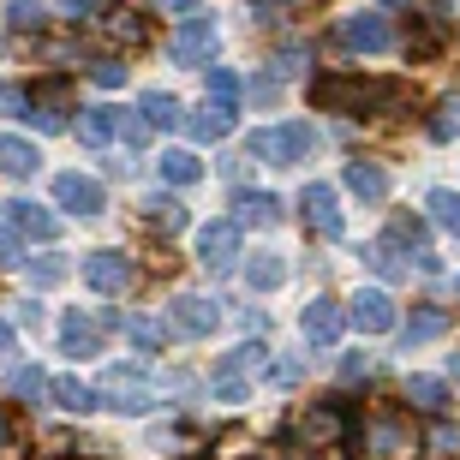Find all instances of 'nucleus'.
Listing matches in <instances>:
<instances>
[{
    "label": "nucleus",
    "mask_w": 460,
    "mask_h": 460,
    "mask_svg": "<svg viewBox=\"0 0 460 460\" xmlns=\"http://www.w3.org/2000/svg\"><path fill=\"white\" fill-rule=\"evenodd\" d=\"M311 144H317V126L305 119H288V126H263L252 132V162H270V168H293V162H305Z\"/></svg>",
    "instance_id": "obj_1"
},
{
    "label": "nucleus",
    "mask_w": 460,
    "mask_h": 460,
    "mask_svg": "<svg viewBox=\"0 0 460 460\" xmlns=\"http://www.w3.org/2000/svg\"><path fill=\"white\" fill-rule=\"evenodd\" d=\"M216 49H222V31H216V18H204V13H191L168 42L173 66H204V60H216Z\"/></svg>",
    "instance_id": "obj_2"
},
{
    "label": "nucleus",
    "mask_w": 460,
    "mask_h": 460,
    "mask_svg": "<svg viewBox=\"0 0 460 460\" xmlns=\"http://www.w3.org/2000/svg\"><path fill=\"white\" fill-rule=\"evenodd\" d=\"M383 90H371L365 78H341V72H329V78H317L311 84V102L323 108V114H358L365 102H376Z\"/></svg>",
    "instance_id": "obj_3"
},
{
    "label": "nucleus",
    "mask_w": 460,
    "mask_h": 460,
    "mask_svg": "<svg viewBox=\"0 0 460 460\" xmlns=\"http://www.w3.org/2000/svg\"><path fill=\"white\" fill-rule=\"evenodd\" d=\"M168 329H180V335H191V341H204V335H216V329H222V305H216V299H204V293H173Z\"/></svg>",
    "instance_id": "obj_4"
},
{
    "label": "nucleus",
    "mask_w": 460,
    "mask_h": 460,
    "mask_svg": "<svg viewBox=\"0 0 460 460\" xmlns=\"http://www.w3.org/2000/svg\"><path fill=\"white\" fill-rule=\"evenodd\" d=\"M54 204L66 209V216H102L108 209V198H102V186H96V180H90V173H60V180H54Z\"/></svg>",
    "instance_id": "obj_5"
},
{
    "label": "nucleus",
    "mask_w": 460,
    "mask_h": 460,
    "mask_svg": "<svg viewBox=\"0 0 460 460\" xmlns=\"http://www.w3.org/2000/svg\"><path fill=\"white\" fill-rule=\"evenodd\" d=\"M335 36H341V42H347L353 54H383V49H394L389 18H376V13H347Z\"/></svg>",
    "instance_id": "obj_6"
},
{
    "label": "nucleus",
    "mask_w": 460,
    "mask_h": 460,
    "mask_svg": "<svg viewBox=\"0 0 460 460\" xmlns=\"http://www.w3.org/2000/svg\"><path fill=\"white\" fill-rule=\"evenodd\" d=\"M132 257H126V252H90L84 257V281H90V288H96V293H126V288H132Z\"/></svg>",
    "instance_id": "obj_7"
},
{
    "label": "nucleus",
    "mask_w": 460,
    "mask_h": 460,
    "mask_svg": "<svg viewBox=\"0 0 460 460\" xmlns=\"http://www.w3.org/2000/svg\"><path fill=\"white\" fill-rule=\"evenodd\" d=\"M198 263H204V270H234L239 263V227L234 222L198 227Z\"/></svg>",
    "instance_id": "obj_8"
},
{
    "label": "nucleus",
    "mask_w": 460,
    "mask_h": 460,
    "mask_svg": "<svg viewBox=\"0 0 460 460\" xmlns=\"http://www.w3.org/2000/svg\"><path fill=\"white\" fill-rule=\"evenodd\" d=\"M341 323H347V317H341V305H335L329 293H317V299L299 311V329H305L311 347H335V341H341Z\"/></svg>",
    "instance_id": "obj_9"
},
{
    "label": "nucleus",
    "mask_w": 460,
    "mask_h": 460,
    "mask_svg": "<svg viewBox=\"0 0 460 460\" xmlns=\"http://www.w3.org/2000/svg\"><path fill=\"white\" fill-rule=\"evenodd\" d=\"M341 437H347V412L329 407V401H323V407H311L305 419H299V443H305V448H335Z\"/></svg>",
    "instance_id": "obj_10"
},
{
    "label": "nucleus",
    "mask_w": 460,
    "mask_h": 460,
    "mask_svg": "<svg viewBox=\"0 0 460 460\" xmlns=\"http://www.w3.org/2000/svg\"><path fill=\"white\" fill-rule=\"evenodd\" d=\"M299 204H305L311 234H323V239L341 234V198H335V186H323V180H317V186H305V198H299Z\"/></svg>",
    "instance_id": "obj_11"
},
{
    "label": "nucleus",
    "mask_w": 460,
    "mask_h": 460,
    "mask_svg": "<svg viewBox=\"0 0 460 460\" xmlns=\"http://www.w3.org/2000/svg\"><path fill=\"white\" fill-rule=\"evenodd\" d=\"M353 323L365 329V335H389L394 329V299L383 288H358L353 293Z\"/></svg>",
    "instance_id": "obj_12"
},
{
    "label": "nucleus",
    "mask_w": 460,
    "mask_h": 460,
    "mask_svg": "<svg viewBox=\"0 0 460 460\" xmlns=\"http://www.w3.org/2000/svg\"><path fill=\"white\" fill-rule=\"evenodd\" d=\"M102 394H108V407H114V412H150V389H144V376H137V371H108Z\"/></svg>",
    "instance_id": "obj_13"
},
{
    "label": "nucleus",
    "mask_w": 460,
    "mask_h": 460,
    "mask_svg": "<svg viewBox=\"0 0 460 460\" xmlns=\"http://www.w3.org/2000/svg\"><path fill=\"white\" fill-rule=\"evenodd\" d=\"M36 168H42V150H36L31 137L0 132V173H6V180H31Z\"/></svg>",
    "instance_id": "obj_14"
},
{
    "label": "nucleus",
    "mask_w": 460,
    "mask_h": 460,
    "mask_svg": "<svg viewBox=\"0 0 460 460\" xmlns=\"http://www.w3.org/2000/svg\"><path fill=\"white\" fill-rule=\"evenodd\" d=\"M281 222V198L275 191H239L234 198V227H275Z\"/></svg>",
    "instance_id": "obj_15"
},
{
    "label": "nucleus",
    "mask_w": 460,
    "mask_h": 460,
    "mask_svg": "<svg viewBox=\"0 0 460 460\" xmlns=\"http://www.w3.org/2000/svg\"><path fill=\"white\" fill-rule=\"evenodd\" d=\"M102 36H108V42H126V49H137L150 31H144V18H137L126 0H114V6H102Z\"/></svg>",
    "instance_id": "obj_16"
},
{
    "label": "nucleus",
    "mask_w": 460,
    "mask_h": 460,
    "mask_svg": "<svg viewBox=\"0 0 460 460\" xmlns=\"http://www.w3.org/2000/svg\"><path fill=\"white\" fill-rule=\"evenodd\" d=\"M6 216H13V234H31V239H54V234H60V216H49V209L31 204V198L6 204Z\"/></svg>",
    "instance_id": "obj_17"
},
{
    "label": "nucleus",
    "mask_w": 460,
    "mask_h": 460,
    "mask_svg": "<svg viewBox=\"0 0 460 460\" xmlns=\"http://www.w3.org/2000/svg\"><path fill=\"white\" fill-rule=\"evenodd\" d=\"M60 347H66V353H102V323H96V317H78V311H72L66 323H60Z\"/></svg>",
    "instance_id": "obj_18"
},
{
    "label": "nucleus",
    "mask_w": 460,
    "mask_h": 460,
    "mask_svg": "<svg viewBox=\"0 0 460 460\" xmlns=\"http://www.w3.org/2000/svg\"><path fill=\"white\" fill-rule=\"evenodd\" d=\"M347 191H358L365 204H383L389 198V173L376 168V162H347Z\"/></svg>",
    "instance_id": "obj_19"
},
{
    "label": "nucleus",
    "mask_w": 460,
    "mask_h": 460,
    "mask_svg": "<svg viewBox=\"0 0 460 460\" xmlns=\"http://www.w3.org/2000/svg\"><path fill=\"white\" fill-rule=\"evenodd\" d=\"M114 132H119V114H114V108H78V144L102 150Z\"/></svg>",
    "instance_id": "obj_20"
},
{
    "label": "nucleus",
    "mask_w": 460,
    "mask_h": 460,
    "mask_svg": "<svg viewBox=\"0 0 460 460\" xmlns=\"http://www.w3.org/2000/svg\"><path fill=\"white\" fill-rule=\"evenodd\" d=\"M137 114H144V126H186V108L173 102L168 90H144L137 96Z\"/></svg>",
    "instance_id": "obj_21"
},
{
    "label": "nucleus",
    "mask_w": 460,
    "mask_h": 460,
    "mask_svg": "<svg viewBox=\"0 0 460 460\" xmlns=\"http://www.w3.org/2000/svg\"><path fill=\"white\" fill-rule=\"evenodd\" d=\"M245 281H252L257 293H275L281 281H288V257H275V252H257L252 263H245Z\"/></svg>",
    "instance_id": "obj_22"
},
{
    "label": "nucleus",
    "mask_w": 460,
    "mask_h": 460,
    "mask_svg": "<svg viewBox=\"0 0 460 460\" xmlns=\"http://www.w3.org/2000/svg\"><path fill=\"white\" fill-rule=\"evenodd\" d=\"M49 394H54V407H66V412H90V407H96V389L78 383V376H54Z\"/></svg>",
    "instance_id": "obj_23"
},
{
    "label": "nucleus",
    "mask_w": 460,
    "mask_h": 460,
    "mask_svg": "<svg viewBox=\"0 0 460 460\" xmlns=\"http://www.w3.org/2000/svg\"><path fill=\"white\" fill-rule=\"evenodd\" d=\"M407 401L419 412H443L448 407V383L443 376H407Z\"/></svg>",
    "instance_id": "obj_24"
},
{
    "label": "nucleus",
    "mask_w": 460,
    "mask_h": 460,
    "mask_svg": "<svg viewBox=\"0 0 460 460\" xmlns=\"http://www.w3.org/2000/svg\"><path fill=\"white\" fill-rule=\"evenodd\" d=\"M162 180H168V186H198V180H204V162L191 150H168L162 155Z\"/></svg>",
    "instance_id": "obj_25"
},
{
    "label": "nucleus",
    "mask_w": 460,
    "mask_h": 460,
    "mask_svg": "<svg viewBox=\"0 0 460 460\" xmlns=\"http://www.w3.org/2000/svg\"><path fill=\"white\" fill-rule=\"evenodd\" d=\"M186 132L198 137V144H216V137L234 132V114H222V108H204V114H191V119H186Z\"/></svg>",
    "instance_id": "obj_26"
},
{
    "label": "nucleus",
    "mask_w": 460,
    "mask_h": 460,
    "mask_svg": "<svg viewBox=\"0 0 460 460\" xmlns=\"http://www.w3.org/2000/svg\"><path fill=\"white\" fill-rule=\"evenodd\" d=\"M144 209H150V227H155V234H180V227L191 222V216H186V204H180V198H150V204H144Z\"/></svg>",
    "instance_id": "obj_27"
},
{
    "label": "nucleus",
    "mask_w": 460,
    "mask_h": 460,
    "mask_svg": "<svg viewBox=\"0 0 460 460\" xmlns=\"http://www.w3.org/2000/svg\"><path fill=\"white\" fill-rule=\"evenodd\" d=\"M371 443H376V455L389 460V455H401V448H412V437H407V425H401V419H376V425H371Z\"/></svg>",
    "instance_id": "obj_28"
},
{
    "label": "nucleus",
    "mask_w": 460,
    "mask_h": 460,
    "mask_svg": "<svg viewBox=\"0 0 460 460\" xmlns=\"http://www.w3.org/2000/svg\"><path fill=\"white\" fill-rule=\"evenodd\" d=\"M209 108H222V114L239 108V78L227 66H209Z\"/></svg>",
    "instance_id": "obj_29"
},
{
    "label": "nucleus",
    "mask_w": 460,
    "mask_h": 460,
    "mask_svg": "<svg viewBox=\"0 0 460 460\" xmlns=\"http://www.w3.org/2000/svg\"><path fill=\"white\" fill-rule=\"evenodd\" d=\"M425 209L437 216V227H448V234H460V191H448V186H437L425 198Z\"/></svg>",
    "instance_id": "obj_30"
},
{
    "label": "nucleus",
    "mask_w": 460,
    "mask_h": 460,
    "mask_svg": "<svg viewBox=\"0 0 460 460\" xmlns=\"http://www.w3.org/2000/svg\"><path fill=\"white\" fill-rule=\"evenodd\" d=\"M126 341H132L137 353H162L168 329H162V323H150V317H126Z\"/></svg>",
    "instance_id": "obj_31"
},
{
    "label": "nucleus",
    "mask_w": 460,
    "mask_h": 460,
    "mask_svg": "<svg viewBox=\"0 0 460 460\" xmlns=\"http://www.w3.org/2000/svg\"><path fill=\"white\" fill-rule=\"evenodd\" d=\"M437 335H448V311H412V323H407V347L437 341Z\"/></svg>",
    "instance_id": "obj_32"
},
{
    "label": "nucleus",
    "mask_w": 460,
    "mask_h": 460,
    "mask_svg": "<svg viewBox=\"0 0 460 460\" xmlns=\"http://www.w3.org/2000/svg\"><path fill=\"white\" fill-rule=\"evenodd\" d=\"M6 389H13L18 401H42V394H49V376L36 371V365H18V371L6 376Z\"/></svg>",
    "instance_id": "obj_33"
},
{
    "label": "nucleus",
    "mask_w": 460,
    "mask_h": 460,
    "mask_svg": "<svg viewBox=\"0 0 460 460\" xmlns=\"http://www.w3.org/2000/svg\"><path fill=\"white\" fill-rule=\"evenodd\" d=\"M24 119L36 132H66V102H24Z\"/></svg>",
    "instance_id": "obj_34"
},
{
    "label": "nucleus",
    "mask_w": 460,
    "mask_h": 460,
    "mask_svg": "<svg viewBox=\"0 0 460 460\" xmlns=\"http://www.w3.org/2000/svg\"><path fill=\"white\" fill-rule=\"evenodd\" d=\"M42 18H49L42 0H6V24L13 31H42Z\"/></svg>",
    "instance_id": "obj_35"
},
{
    "label": "nucleus",
    "mask_w": 460,
    "mask_h": 460,
    "mask_svg": "<svg viewBox=\"0 0 460 460\" xmlns=\"http://www.w3.org/2000/svg\"><path fill=\"white\" fill-rule=\"evenodd\" d=\"M365 257H371V270L383 275V281H394V275H401V252H394L389 239H376V245H371V252H365Z\"/></svg>",
    "instance_id": "obj_36"
},
{
    "label": "nucleus",
    "mask_w": 460,
    "mask_h": 460,
    "mask_svg": "<svg viewBox=\"0 0 460 460\" xmlns=\"http://www.w3.org/2000/svg\"><path fill=\"white\" fill-rule=\"evenodd\" d=\"M54 281H66V257H36L31 263V288H54Z\"/></svg>",
    "instance_id": "obj_37"
},
{
    "label": "nucleus",
    "mask_w": 460,
    "mask_h": 460,
    "mask_svg": "<svg viewBox=\"0 0 460 460\" xmlns=\"http://www.w3.org/2000/svg\"><path fill=\"white\" fill-rule=\"evenodd\" d=\"M455 132H460V102H443V108H437V119H430V137H437V144H448Z\"/></svg>",
    "instance_id": "obj_38"
},
{
    "label": "nucleus",
    "mask_w": 460,
    "mask_h": 460,
    "mask_svg": "<svg viewBox=\"0 0 460 460\" xmlns=\"http://www.w3.org/2000/svg\"><path fill=\"white\" fill-rule=\"evenodd\" d=\"M305 60H311V54H305V42H288V49H275V60H270V66L281 72V78H288V72H305Z\"/></svg>",
    "instance_id": "obj_39"
},
{
    "label": "nucleus",
    "mask_w": 460,
    "mask_h": 460,
    "mask_svg": "<svg viewBox=\"0 0 460 460\" xmlns=\"http://www.w3.org/2000/svg\"><path fill=\"white\" fill-rule=\"evenodd\" d=\"M216 401H222V407H239V401H245V376L216 371Z\"/></svg>",
    "instance_id": "obj_40"
},
{
    "label": "nucleus",
    "mask_w": 460,
    "mask_h": 460,
    "mask_svg": "<svg viewBox=\"0 0 460 460\" xmlns=\"http://www.w3.org/2000/svg\"><path fill=\"white\" fill-rule=\"evenodd\" d=\"M90 78H96L102 90H119V84H126V66H119V60H96V66H90Z\"/></svg>",
    "instance_id": "obj_41"
},
{
    "label": "nucleus",
    "mask_w": 460,
    "mask_h": 460,
    "mask_svg": "<svg viewBox=\"0 0 460 460\" xmlns=\"http://www.w3.org/2000/svg\"><path fill=\"white\" fill-rule=\"evenodd\" d=\"M257 358H263V347H257V341H245V347H234V353H227V365H222V371H227V376H239L245 365H257Z\"/></svg>",
    "instance_id": "obj_42"
},
{
    "label": "nucleus",
    "mask_w": 460,
    "mask_h": 460,
    "mask_svg": "<svg viewBox=\"0 0 460 460\" xmlns=\"http://www.w3.org/2000/svg\"><path fill=\"white\" fill-rule=\"evenodd\" d=\"M270 383H275V389H288V383H299V365H293V358H281V365H270Z\"/></svg>",
    "instance_id": "obj_43"
},
{
    "label": "nucleus",
    "mask_w": 460,
    "mask_h": 460,
    "mask_svg": "<svg viewBox=\"0 0 460 460\" xmlns=\"http://www.w3.org/2000/svg\"><path fill=\"white\" fill-rule=\"evenodd\" d=\"M252 18L257 24H281V0H252Z\"/></svg>",
    "instance_id": "obj_44"
},
{
    "label": "nucleus",
    "mask_w": 460,
    "mask_h": 460,
    "mask_svg": "<svg viewBox=\"0 0 460 460\" xmlns=\"http://www.w3.org/2000/svg\"><path fill=\"white\" fill-rule=\"evenodd\" d=\"M407 54H437V31H412L407 36Z\"/></svg>",
    "instance_id": "obj_45"
},
{
    "label": "nucleus",
    "mask_w": 460,
    "mask_h": 460,
    "mask_svg": "<svg viewBox=\"0 0 460 460\" xmlns=\"http://www.w3.org/2000/svg\"><path fill=\"white\" fill-rule=\"evenodd\" d=\"M252 96H257V102H275V96H281V78H270V72H263V78L252 84Z\"/></svg>",
    "instance_id": "obj_46"
},
{
    "label": "nucleus",
    "mask_w": 460,
    "mask_h": 460,
    "mask_svg": "<svg viewBox=\"0 0 460 460\" xmlns=\"http://www.w3.org/2000/svg\"><path fill=\"white\" fill-rule=\"evenodd\" d=\"M0 263H6V270L24 263V257H18V234H6V227H0Z\"/></svg>",
    "instance_id": "obj_47"
},
{
    "label": "nucleus",
    "mask_w": 460,
    "mask_h": 460,
    "mask_svg": "<svg viewBox=\"0 0 460 460\" xmlns=\"http://www.w3.org/2000/svg\"><path fill=\"white\" fill-rule=\"evenodd\" d=\"M119 132H126V150H137V144H144V132H150V126H144V119H119Z\"/></svg>",
    "instance_id": "obj_48"
},
{
    "label": "nucleus",
    "mask_w": 460,
    "mask_h": 460,
    "mask_svg": "<svg viewBox=\"0 0 460 460\" xmlns=\"http://www.w3.org/2000/svg\"><path fill=\"white\" fill-rule=\"evenodd\" d=\"M341 376H347V383H358V376H371V358H347V365H341Z\"/></svg>",
    "instance_id": "obj_49"
},
{
    "label": "nucleus",
    "mask_w": 460,
    "mask_h": 460,
    "mask_svg": "<svg viewBox=\"0 0 460 460\" xmlns=\"http://www.w3.org/2000/svg\"><path fill=\"white\" fill-rule=\"evenodd\" d=\"M455 443H460L455 425H437V448H443V455H455Z\"/></svg>",
    "instance_id": "obj_50"
},
{
    "label": "nucleus",
    "mask_w": 460,
    "mask_h": 460,
    "mask_svg": "<svg viewBox=\"0 0 460 460\" xmlns=\"http://www.w3.org/2000/svg\"><path fill=\"white\" fill-rule=\"evenodd\" d=\"M0 455H13V419H6V407H0Z\"/></svg>",
    "instance_id": "obj_51"
},
{
    "label": "nucleus",
    "mask_w": 460,
    "mask_h": 460,
    "mask_svg": "<svg viewBox=\"0 0 460 460\" xmlns=\"http://www.w3.org/2000/svg\"><path fill=\"white\" fill-rule=\"evenodd\" d=\"M0 108H18V114H24V96H18V90H6V84H0Z\"/></svg>",
    "instance_id": "obj_52"
},
{
    "label": "nucleus",
    "mask_w": 460,
    "mask_h": 460,
    "mask_svg": "<svg viewBox=\"0 0 460 460\" xmlns=\"http://www.w3.org/2000/svg\"><path fill=\"white\" fill-rule=\"evenodd\" d=\"M162 13H191V0H155Z\"/></svg>",
    "instance_id": "obj_53"
},
{
    "label": "nucleus",
    "mask_w": 460,
    "mask_h": 460,
    "mask_svg": "<svg viewBox=\"0 0 460 460\" xmlns=\"http://www.w3.org/2000/svg\"><path fill=\"white\" fill-rule=\"evenodd\" d=\"M6 347H13V323H0V353H6Z\"/></svg>",
    "instance_id": "obj_54"
},
{
    "label": "nucleus",
    "mask_w": 460,
    "mask_h": 460,
    "mask_svg": "<svg viewBox=\"0 0 460 460\" xmlns=\"http://www.w3.org/2000/svg\"><path fill=\"white\" fill-rule=\"evenodd\" d=\"M455 383H460V353H455Z\"/></svg>",
    "instance_id": "obj_55"
},
{
    "label": "nucleus",
    "mask_w": 460,
    "mask_h": 460,
    "mask_svg": "<svg viewBox=\"0 0 460 460\" xmlns=\"http://www.w3.org/2000/svg\"><path fill=\"white\" fill-rule=\"evenodd\" d=\"M383 6H407V0H383Z\"/></svg>",
    "instance_id": "obj_56"
},
{
    "label": "nucleus",
    "mask_w": 460,
    "mask_h": 460,
    "mask_svg": "<svg viewBox=\"0 0 460 460\" xmlns=\"http://www.w3.org/2000/svg\"><path fill=\"white\" fill-rule=\"evenodd\" d=\"M245 460H270V455H245Z\"/></svg>",
    "instance_id": "obj_57"
},
{
    "label": "nucleus",
    "mask_w": 460,
    "mask_h": 460,
    "mask_svg": "<svg viewBox=\"0 0 460 460\" xmlns=\"http://www.w3.org/2000/svg\"><path fill=\"white\" fill-rule=\"evenodd\" d=\"M430 6H448V0H430Z\"/></svg>",
    "instance_id": "obj_58"
},
{
    "label": "nucleus",
    "mask_w": 460,
    "mask_h": 460,
    "mask_svg": "<svg viewBox=\"0 0 460 460\" xmlns=\"http://www.w3.org/2000/svg\"><path fill=\"white\" fill-rule=\"evenodd\" d=\"M455 299H460V281H455Z\"/></svg>",
    "instance_id": "obj_59"
}]
</instances>
